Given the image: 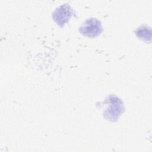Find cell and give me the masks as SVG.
Returning <instances> with one entry per match:
<instances>
[{
	"label": "cell",
	"mask_w": 152,
	"mask_h": 152,
	"mask_svg": "<svg viewBox=\"0 0 152 152\" xmlns=\"http://www.w3.org/2000/svg\"><path fill=\"white\" fill-rule=\"evenodd\" d=\"M135 34L137 37L141 39L151 41V28L147 25H141L135 30Z\"/></svg>",
	"instance_id": "4"
},
{
	"label": "cell",
	"mask_w": 152,
	"mask_h": 152,
	"mask_svg": "<svg viewBox=\"0 0 152 152\" xmlns=\"http://www.w3.org/2000/svg\"><path fill=\"white\" fill-rule=\"evenodd\" d=\"M103 27L100 20L96 18L87 19L80 27L79 32L88 37H95L101 34Z\"/></svg>",
	"instance_id": "2"
},
{
	"label": "cell",
	"mask_w": 152,
	"mask_h": 152,
	"mask_svg": "<svg viewBox=\"0 0 152 152\" xmlns=\"http://www.w3.org/2000/svg\"><path fill=\"white\" fill-rule=\"evenodd\" d=\"M103 103L106 104L103 110V116L110 121H116L124 111L123 102L115 95L107 96Z\"/></svg>",
	"instance_id": "1"
},
{
	"label": "cell",
	"mask_w": 152,
	"mask_h": 152,
	"mask_svg": "<svg viewBox=\"0 0 152 152\" xmlns=\"http://www.w3.org/2000/svg\"><path fill=\"white\" fill-rule=\"evenodd\" d=\"M73 12L74 11L71 7L68 4H65L58 7L54 11L52 14V18L59 26L62 27L68 22Z\"/></svg>",
	"instance_id": "3"
}]
</instances>
